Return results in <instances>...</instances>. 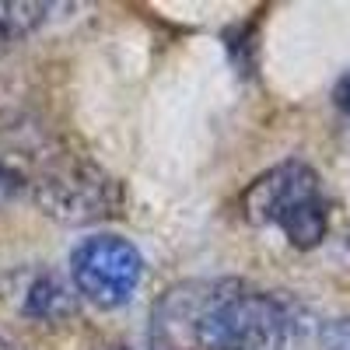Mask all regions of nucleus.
Returning <instances> with one entry per match:
<instances>
[{
	"label": "nucleus",
	"mask_w": 350,
	"mask_h": 350,
	"mask_svg": "<svg viewBox=\"0 0 350 350\" xmlns=\"http://www.w3.org/2000/svg\"><path fill=\"white\" fill-rule=\"evenodd\" d=\"M295 312L239 277H189L151 305L148 350H284Z\"/></svg>",
	"instance_id": "obj_1"
},
{
	"label": "nucleus",
	"mask_w": 350,
	"mask_h": 350,
	"mask_svg": "<svg viewBox=\"0 0 350 350\" xmlns=\"http://www.w3.org/2000/svg\"><path fill=\"white\" fill-rule=\"evenodd\" d=\"M25 186L46 217L60 224H92L123 211V183L98 161L77 154L56 140H36L25 148Z\"/></svg>",
	"instance_id": "obj_2"
},
{
	"label": "nucleus",
	"mask_w": 350,
	"mask_h": 350,
	"mask_svg": "<svg viewBox=\"0 0 350 350\" xmlns=\"http://www.w3.org/2000/svg\"><path fill=\"white\" fill-rule=\"evenodd\" d=\"M242 214L256 228H277L291 249L323 245L329 231V196L326 183L308 161L287 158L245 186Z\"/></svg>",
	"instance_id": "obj_3"
},
{
	"label": "nucleus",
	"mask_w": 350,
	"mask_h": 350,
	"mask_svg": "<svg viewBox=\"0 0 350 350\" xmlns=\"http://www.w3.org/2000/svg\"><path fill=\"white\" fill-rule=\"evenodd\" d=\"M144 280V256L123 235H88L70 252V287L95 308H123Z\"/></svg>",
	"instance_id": "obj_4"
},
{
	"label": "nucleus",
	"mask_w": 350,
	"mask_h": 350,
	"mask_svg": "<svg viewBox=\"0 0 350 350\" xmlns=\"http://www.w3.org/2000/svg\"><path fill=\"white\" fill-rule=\"evenodd\" d=\"M14 308L21 319H32L42 326H64L77 315V291L53 270H25L14 277Z\"/></svg>",
	"instance_id": "obj_5"
},
{
	"label": "nucleus",
	"mask_w": 350,
	"mask_h": 350,
	"mask_svg": "<svg viewBox=\"0 0 350 350\" xmlns=\"http://www.w3.org/2000/svg\"><path fill=\"white\" fill-rule=\"evenodd\" d=\"M56 4H0V56L49 21Z\"/></svg>",
	"instance_id": "obj_6"
},
{
	"label": "nucleus",
	"mask_w": 350,
	"mask_h": 350,
	"mask_svg": "<svg viewBox=\"0 0 350 350\" xmlns=\"http://www.w3.org/2000/svg\"><path fill=\"white\" fill-rule=\"evenodd\" d=\"M319 343L323 350H350V315H340V319H329L319 329Z\"/></svg>",
	"instance_id": "obj_7"
},
{
	"label": "nucleus",
	"mask_w": 350,
	"mask_h": 350,
	"mask_svg": "<svg viewBox=\"0 0 350 350\" xmlns=\"http://www.w3.org/2000/svg\"><path fill=\"white\" fill-rule=\"evenodd\" d=\"M25 189V179H21V172L11 165V161H4L0 158V211L8 207V203L18 196Z\"/></svg>",
	"instance_id": "obj_8"
},
{
	"label": "nucleus",
	"mask_w": 350,
	"mask_h": 350,
	"mask_svg": "<svg viewBox=\"0 0 350 350\" xmlns=\"http://www.w3.org/2000/svg\"><path fill=\"white\" fill-rule=\"evenodd\" d=\"M333 105H336V109L347 116V120H350V70L333 84Z\"/></svg>",
	"instance_id": "obj_9"
},
{
	"label": "nucleus",
	"mask_w": 350,
	"mask_h": 350,
	"mask_svg": "<svg viewBox=\"0 0 350 350\" xmlns=\"http://www.w3.org/2000/svg\"><path fill=\"white\" fill-rule=\"evenodd\" d=\"M98 350H130L126 343H105V347H98Z\"/></svg>",
	"instance_id": "obj_10"
},
{
	"label": "nucleus",
	"mask_w": 350,
	"mask_h": 350,
	"mask_svg": "<svg viewBox=\"0 0 350 350\" xmlns=\"http://www.w3.org/2000/svg\"><path fill=\"white\" fill-rule=\"evenodd\" d=\"M0 350H18V347H14L11 340H4V336H0Z\"/></svg>",
	"instance_id": "obj_11"
}]
</instances>
